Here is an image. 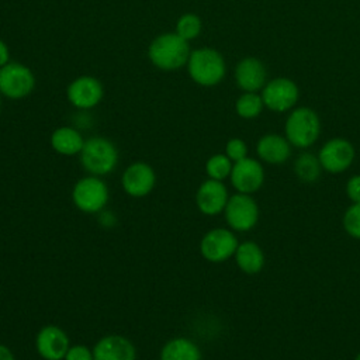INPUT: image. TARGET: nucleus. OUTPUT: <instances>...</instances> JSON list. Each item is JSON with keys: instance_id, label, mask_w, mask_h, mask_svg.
Wrapping results in <instances>:
<instances>
[{"instance_id": "nucleus-27", "label": "nucleus", "mask_w": 360, "mask_h": 360, "mask_svg": "<svg viewBox=\"0 0 360 360\" xmlns=\"http://www.w3.org/2000/svg\"><path fill=\"white\" fill-rule=\"evenodd\" d=\"M225 155L235 163L248 156V145L240 138H232L225 145Z\"/></svg>"}, {"instance_id": "nucleus-24", "label": "nucleus", "mask_w": 360, "mask_h": 360, "mask_svg": "<svg viewBox=\"0 0 360 360\" xmlns=\"http://www.w3.org/2000/svg\"><path fill=\"white\" fill-rule=\"evenodd\" d=\"M232 166L233 162L225 153H217L207 160L205 172L208 174V179L222 181L231 176Z\"/></svg>"}, {"instance_id": "nucleus-12", "label": "nucleus", "mask_w": 360, "mask_h": 360, "mask_svg": "<svg viewBox=\"0 0 360 360\" xmlns=\"http://www.w3.org/2000/svg\"><path fill=\"white\" fill-rule=\"evenodd\" d=\"M155 183V170L145 162H135L129 165L121 177L124 191L135 198L148 195L153 190Z\"/></svg>"}, {"instance_id": "nucleus-2", "label": "nucleus", "mask_w": 360, "mask_h": 360, "mask_svg": "<svg viewBox=\"0 0 360 360\" xmlns=\"http://www.w3.org/2000/svg\"><path fill=\"white\" fill-rule=\"evenodd\" d=\"M321 134V120L315 110L309 107L294 108L284 125V135L291 146L307 149L312 146Z\"/></svg>"}, {"instance_id": "nucleus-28", "label": "nucleus", "mask_w": 360, "mask_h": 360, "mask_svg": "<svg viewBox=\"0 0 360 360\" xmlns=\"http://www.w3.org/2000/svg\"><path fill=\"white\" fill-rule=\"evenodd\" d=\"M63 360H94L93 350L83 345H75L69 347Z\"/></svg>"}, {"instance_id": "nucleus-7", "label": "nucleus", "mask_w": 360, "mask_h": 360, "mask_svg": "<svg viewBox=\"0 0 360 360\" xmlns=\"http://www.w3.org/2000/svg\"><path fill=\"white\" fill-rule=\"evenodd\" d=\"M239 240L235 232L229 228L210 229L200 242L202 257L211 263H222L233 257Z\"/></svg>"}, {"instance_id": "nucleus-17", "label": "nucleus", "mask_w": 360, "mask_h": 360, "mask_svg": "<svg viewBox=\"0 0 360 360\" xmlns=\"http://www.w3.org/2000/svg\"><path fill=\"white\" fill-rule=\"evenodd\" d=\"M267 70L262 60L253 56L243 58L235 69V80L243 91L257 93L264 87Z\"/></svg>"}, {"instance_id": "nucleus-8", "label": "nucleus", "mask_w": 360, "mask_h": 360, "mask_svg": "<svg viewBox=\"0 0 360 360\" xmlns=\"http://www.w3.org/2000/svg\"><path fill=\"white\" fill-rule=\"evenodd\" d=\"M316 156L322 170L330 174H339L346 172L353 165L356 150L349 139L332 138L321 146Z\"/></svg>"}, {"instance_id": "nucleus-30", "label": "nucleus", "mask_w": 360, "mask_h": 360, "mask_svg": "<svg viewBox=\"0 0 360 360\" xmlns=\"http://www.w3.org/2000/svg\"><path fill=\"white\" fill-rule=\"evenodd\" d=\"M8 60V49L3 41H0V68L4 66Z\"/></svg>"}, {"instance_id": "nucleus-22", "label": "nucleus", "mask_w": 360, "mask_h": 360, "mask_svg": "<svg viewBox=\"0 0 360 360\" xmlns=\"http://www.w3.org/2000/svg\"><path fill=\"white\" fill-rule=\"evenodd\" d=\"M294 174L301 183L311 184L315 183L322 173V166L316 155L311 152L300 153L294 160Z\"/></svg>"}, {"instance_id": "nucleus-6", "label": "nucleus", "mask_w": 360, "mask_h": 360, "mask_svg": "<svg viewBox=\"0 0 360 360\" xmlns=\"http://www.w3.org/2000/svg\"><path fill=\"white\" fill-rule=\"evenodd\" d=\"M73 204L86 214H96L104 210L108 201V188L98 176L80 179L72 190Z\"/></svg>"}, {"instance_id": "nucleus-1", "label": "nucleus", "mask_w": 360, "mask_h": 360, "mask_svg": "<svg viewBox=\"0 0 360 360\" xmlns=\"http://www.w3.org/2000/svg\"><path fill=\"white\" fill-rule=\"evenodd\" d=\"M190 48L186 39L180 35L167 32L152 41L148 49V56L155 66L163 70H174L188 62Z\"/></svg>"}, {"instance_id": "nucleus-11", "label": "nucleus", "mask_w": 360, "mask_h": 360, "mask_svg": "<svg viewBox=\"0 0 360 360\" xmlns=\"http://www.w3.org/2000/svg\"><path fill=\"white\" fill-rule=\"evenodd\" d=\"M35 84L32 72L21 63H6L0 68V91L8 98L28 96Z\"/></svg>"}, {"instance_id": "nucleus-16", "label": "nucleus", "mask_w": 360, "mask_h": 360, "mask_svg": "<svg viewBox=\"0 0 360 360\" xmlns=\"http://www.w3.org/2000/svg\"><path fill=\"white\" fill-rule=\"evenodd\" d=\"M103 97L101 83L91 76H80L68 87V98L77 108H91Z\"/></svg>"}, {"instance_id": "nucleus-5", "label": "nucleus", "mask_w": 360, "mask_h": 360, "mask_svg": "<svg viewBox=\"0 0 360 360\" xmlns=\"http://www.w3.org/2000/svg\"><path fill=\"white\" fill-rule=\"evenodd\" d=\"M224 215L229 229L233 232H248L257 225L260 210L252 194L236 193L229 195Z\"/></svg>"}, {"instance_id": "nucleus-4", "label": "nucleus", "mask_w": 360, "mask_h": 360, "mask_svg": "<svg viewBox=\"0 0 360 360\" xmlns=\"http://www.w3.org/2000/svg\"><path fill=\"white\" fill-rule=\"evenodd\" d=\"M188 73L191 79L201 86L218 84L226 72L222 55L211 48L195 49L188 58Z\"/></svg>"}, {"instance_id": "nucleus-9", "label": "nucleus", "mask_w": 360, "mask_h": 360, "mask_svg": "<svg viewBox=\"0 0 360 360\" xmlns=\"http://www.w3.org/2000/svg\"><path fill=\"white\" fill-rule=\"evenodd\" d=\"M260 96L264 107L274 112H285L297 104L300 90L291 79L274 77L264 84Z\"/></svg>"}, {"instance_id": "nucleus-21", "label": "nucleus", "mask_w": 360, "mask_h": 360, "mask_svg": "<svg viewBox=\"0 0 360 360\" xmlns=\"http://www.w3.org/2000/svg\"><path fill=\"white\" fill-rule=\"evenodd\" d=\"M51 145L58 153L72 156L82 152L84 139L75 128L60 127L51 135Z\"/></svg>"}, {"instance_id": "nucleus-20", "label": "nucleus", "mask_w": 360, "mask_h": 360, "mask_svg": "<svg viewBox=\"0 0 360 360\" xmlns=\"http://www.w3.org/2000/svg\"><path fill=\"white\" fill-rule=\"evenodd\" d=\"M200 347L187 338L170 339L160 350V360H201Z\"/></svg>"}, {"instance_id": "nucleus-29", "label": "nucleus", "mask_w": 360, "mask_h": 360, "mask_svg": "<svg viewBox=\"0 0 360 360\" xmlns=\"http://www.w3.org/2000/svg\"><path fill=\"white\" fill-rule=\"evenodd\" d=\"M345 193L352 202H360V174L349 177L345 186Z\"/></svg>"}, {"instance_id": "nucleus-32", "label": "nucleus", "mask_w": 360, "mask_h": 360, "mask_svg": "<svg viewBox=\"0 0 360 360\" xmlns=\"http://www.w3.org/2000/svg\"><path fill=\"white\" fill-rule=\"evenodd\" d=\"M354 360H360V352H359V353L354 356Z\"/></svg>"}, {"instance_id": "nucleus-14", "label": "nucleus", "mask_w": 360, "mask_h": 360, "mask_svg": "<svg viewBox=\"0 0 360 360\" xmlns=\"http://www.w3.org/2000/svg\"><path fill=\"white\" fill-rule=\"evenodd\" d=\"M228 200V188L219 180L208 179L202 181L195 193L197 208L204 215H218L224 212Z\"/></svg>"}, {"instance_id": "nucleus-23", "label": "nucleus", "mask_w": 360, "mask_h": 360, "mask_svg": "<svg viewBox=\"0 0 360 360\" xmlns=\"http://www.w3.org/2000/svg\"><path fill=\"white\" fill-rule=\"evenodd\" d=\"M264 104L262 96L253 91H245L235 104L236 114L245 120H253L260 115Z\"/></svg>"}, {"instance_id": "nucleus-25", "label": "nucleus", "mask_w": 360, "mask_h": 360, "mask_svg": "<svg viewBox=\"0 0 360 360\" xmlns=\"http://www.w3.org/2000/svg\"><path fill=\"white\" fill-rule=\"evenodd\" d=\"M342 225L349 236L360 240V202H352L345 210Z\"/></svg>"}, {"instance_id": "nucleus-13", "label": "nucleus", "mask_w": 360, "mask_h": 360, "mask_svg": "<svg viewBox=\"0 0 360 360\" xmlns=\"http://www.w3.org/2000/svg\"><path fill=\"white\" fill-rule=\"evenodd\" d=\"M35 347L44 360H63L70 345L63 329L55 325H48L37 333Z\"/></svg>"}, {"instance_id": "nucleus-18", "label": "nucleus", "mask_w": 360, "mask_h": 360, "mask_svg": "<svg viewBox=\"0 0 360 360\" xmlns=\"http://www.w3.org/2000/svg\"><path fill=\"white\" fill-rule=\"evenodd\" d=\"M256 153L262 162L278 166L290 159L291 143L285 136L278 134H266L257 141Z\"/></svg>"}, {"instance_id": "nucleus-15", "label": "nucleus", "mask_w": 360, "mask_h": 360, "mask_svg": "<svg viewBox=\"0 0 360 360\" xmlns=\"http://www.w3.org/2000/svg\"><path fill=\"white\" fill-rule=\"evenodd\" d=\"M93 357L94 360H136V349L125 336L108 335L96 343Z\"/></svg>"}, {"instance_id": "nucleus-31", "label": "nucleus", "mask_w": 360, "mask_h": 360, "mask_svg": "<svg viewBox=\"0 0 360 360\" xmlns=\"http://www.w3.org/2000/svg\"><path fill=\"white\" fill-rule=\"evenodd\" d=\"M0 360H15L13 352L1 343H0Z\"/></svg>"}, {"instance_id": "nucleus-26", "label": "nucleus", "mask_w": 360, "mask_h": 360, "mask_svg": "<svg viewBox=\"0 0 360 360\" xmlns=\"http://www.w3.org/2000/svg\"><path fill=\"white\" fill-rule=\"evenodd\" d=\"M201 32V20L195 14H184L179 18L177 25H176V34L180 35L183 39L188 41Z\"/></svg>"}, {"instance_id": "nucleus-19", "label": "nucleus", "mask_w": 360, "mask_h": 360, "mask_svg": "<svg viewBox=\"0 0 360 360\" xmlns=\"http://www.w3.org/2000/svg\"><path fill=\"white\" fill-rule=\"evenodd\" d=\"M233 257L239 270L249 276L260 273L266 263L264 252L255 240L240 242L236 248Z\"/></svg>"}, {"instance_id": "nucleus-3", "label": "nucleus", "mask_w": 360, "mask_h": 360, "mask_svg": "<svg viewBox=\"0 0 360 360\" xmlns=\"http://www.w3.org/2000/svg\"><path fill=\"white\" fill-rule=\"evenodd\" d=\"M80 162L93 176H104L115 169L118 163V150L111 141L94 136L84 141L80 152Z\"/></svg>"}, {"instance_id": "nucleus-10", "label": "nucleus", "mask_w": 360, "mask_h": 360, "mask_svg": "<svg viewBox=\"0 0 360 360\" xmlns=\"http://www.w3.org/2000/svg\"><path fill=\"white\" fill-rule=\"evenodd\" d=\"M229 179L236 193L253 194L264 184V167L260 160L246 156L245 159L233 163Z\"/></svg>"}]
</instances>
